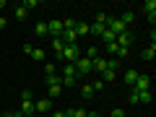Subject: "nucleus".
<instances>
[{"label": "nucleus", "mask_w": 156, "mask_h": 117, "mask_svg": "<svg viewBox=\"0 0 156 117\" xmlns=\"http://www.w3.org/2000/svg\"><path fill=\"white\" fill-rule=\"evenodd\" d=\"M86 115H89V112H86V109H81V107H76V109H70V112H68V117H86Z\"/></svg>", "instance_id": "25"}, {"label": "nucleus", "mask_w": 156, "mask_h": 117, "mask_svg": "<svg viewBox=\"0 0 156 117\" xmlns=\"http://www.w3.org/2000/svg\"><path fill=\"white\" fill-rule=\"evenodd\" d=\"M73 31H76V37L81 39V37H86V34H89V23H83V21H78L76 23V29H73Z\"/></svg>", "instance_id": "13"}, {"label": "nucleus", "mask_w": 156, "mask_h": 117, "mask_svg": "<svg viewBox=\"0 0 156 117\" xmlns=\"http://www.w3.org/2000/svg\"><path fill=\"white\" fill-rule=\"evenodd\" d=\"M18 112L21 115H34V94L29 89L21 91V107H18Z\"/></svg>", "instance_id": "2"}, {"label": "nucleus", "mask_w": 156, "mask_h": 117, "mask_svg": "<svg viewBox=\"0 0 156 117\" xmlns=\"http://www.w3.org/2000/svg\"><path fill=\"white\" fill-rule=\"evenodd\" d=\"M81 96H83V99H91V96H94V89H91V83H83V86H81Z\"/></svg>", "instance_id": "21"}, {"label": "nucleus", "mask_w": 156, "mask_h": 117, "mask_svg": "<svg viewBox=\"0 0 156 117\" xmlns=\"http://www.w3.org/2000/svg\"><path fill=\"white\" fill-rule=\"evenodd\" d=\"M60 39H62V44H78L76 31H62V34H60Z\"/></svg>", "instance_id": "10"}, {"label": "nucleus", "mask_w": 156, "mask_h": 117, "mask_svg": "<svg viewBox=\"0 0 156 117\" xmlns=\"http://www.w3.org/2000/svg\"><path fill=\"white\" fill-rule=\"evenodd\" d=\"M21 5H23V8H26V11H29V8H37L39 3H37V0H26V3H21Z\"/></svg>", "instance_id": "36"}, {"label": "nucleus", "mask_w": 156, "mask_h": 117, "mask_svg": "<svg viewBox=\"0 0 156 117\" xmlns=\"http://www.w3.org/2000/svg\"><path fill=\"white\" fill-rule=\"evenodd\" d=\"M109 117H128V115H125V109H112Z\"/></svg>", "instance_id": "35"}, {"label": "nucleus", "mask_w": 156, "mask_h": 117, "mask_svg": "<svg viewBox=\"0 0 156 117\" xmlns=\"http://www.w3.org/2000/svg\"><path fill=\"white\" fill-rule=\"evenodd\" d=\"M52 73H57V68L52 65V62H47V65H44V76H52Z\"/></svg>", "instance_id": "34"}, {"label": "nucleus", "mask_w": 156, "mask_h": 117, "mask_svg": "<svg viewBox=\"0 0 156 117\" xmlns=\"http://www.w3.org/2000/svg\"><path fill=\"white\" fill-rule=\"evenodd\" d=\"M128 99H130V104H138V94H135V91H130Z\"/></svg>", "instance_id": "37"}, {"label": "nucleus", "mask_w": 156, "mask_h": 117, "mask_svg": "<svg viewBox=\"0 0 156 117\" xmlns=\"http://www.w3.org/2000/svg\"><path fill=\"white\" fill-rule=\"evenodd\" d=\"M115 76H117V73H112V70H104V73H101V81H104V83H112V81H115Z\"/></svg>", "instance_id": "27"}, {"label": "nucleus", "mask_w": 156, "mask_h": 117, "mask_svg": "<svg viewBox=\"0 0 156 117\" xmlns=\"http://www.w3.org/2000/svg\"><path fill=\"white\" fill-rule=\"evenodd\" d=\"M81 55H83V50H81L78 44H65L60 52H57V57H60V60H65V62H73V65H76V60H78Z\"/></svg>", "instance_id": "1"}, {"label": "nucleus", "mask_w": 156, "mask_h": 117, "mask_svg": "<svg viewBox=\"0 0 156 117\" xmlns=\"http://www.w3.org/2000/svg\"><path fill=\"white\" fill-rule=\"evenodd\" d=\"M5 26H8V23H5V18L0 16V29H5Z\"/></svg>", "instance_id": "38"}, {"label": "nucleus", "mask_w": 156, "mask_h": 117, "mask_svg": "<svg viewBox=\"0 0 156 117\" xmlns=\"http://www.w3.org/2000/svg\"><path fill=\"white\" fill-rule=\"evenodd\" d=\"M133 18H135V16H133V11H125V13H122V16H120V21H122V23H125V26H128V29H130V23H133Z\"/></svg>", "instance_id": "22"}, {"label": "nucleus", "mask_w": 156, "mask_h": 117, "mask_svg": "<svg viewBox=\"0 0 156 117\" xmlns=\"http://www.w3.org/2000/svg\"><path fill=\"white\" fill-rule=\"evenodd\" d=\"M94 70V60H89V57H78L76 60V76H86V73H91Z\"/></svg>", "instance_id": "3"}, {"label": "nucleus", "mask_w": 156, "mask_h": 117, "mask_svg": "<svg viewBox=\"0 0 156 117\" xmlns=\"http://www.w3.org/2000/svg\"><path fill=\"white\" fill-rule=\"evenodd\" d=\"M23 117H37V115H23Z\"/></svg>", "instance_id": "41"}, {"label": "nucleus", "mask_w": 156, "mask_h": 117, "mask_svg": "<svg viewBox=\"0 0 156 117\" xmlns=\"http://www.w3.org/2000/svg\"><path fill=\"white\" fill-rule=\"evenodd\" d=\"M107 31V26H101V23H89V34H94V37H101V34Z\"/></svg>", "instance_id": "12"}, {"label": "nucleus", "mask_w": 156, "mask_h": 117, "mask_svg": "<svg viewBox=\"0 0 156 117\" xmlns=\"http://www.w3.org/2000/svg\"><path fill=\"white\" fill-rule=\"evenodd\" d=\"M122 78H125V83L133 89V83H135V78H138V70H125L122 73Z\"/></svg>", "instance_id": "14"}, {"label": "nucleus", "mask_w": 156, "mask_h": 117, "mask_svg": "<svg viewBox=\"0 0 156 117\" xmlns=\"http://www.w3.org/2000/svg\"><path fill=\"white\" fill-rule=\"evenodd\" d=\"M29 55H31L37 62H42V60H44V50H39V47H31V52H29Z\"/></svg>", "instance_id": "18"}, {"label": "nucleus", "mask_w": 156, "mask_h": 117, "mask_svg": "<svg viewBox=\"0 0 156 117\" xmlns=\"http://www.w3.org/2000/svg\"><path fill=\"white\" fill-rule=\"evenodd\" d=\"M62 94V86L55 83V86H47V99H57V96Z\"/></svg>", "instance_id": "11"}, {"label": "nucleus", "mask_w": 156, "mask_h": 117, "mask_svg": "<svg viewBox=\"0 0 156 117\" xmlns=\"http://www.w3.org/2000/svg\"><path fill=\"white\" fill-rule=\"evenodd\" d=\"M86 117H99V115H96V112H89V115H86Z\"/></svg>", "instance_id": "40"}, {"label": "nucleus", "mask_w": 156, "mask_h": 117, "mask_svg": "<svg viewBox=\"0 0 156 117\" xmlns=\"http://www.w3.org/2000/svg\"><path fill=\"white\" fill-rule=\"evenodd\" d=\"M140 57H143V60H154V57H156V44H151L148 50H143V55H140Z\"/></svg>", "instance_id": "23"}, {"label": "nucleus", "mask_w": 156, "mask_h": 117, "mask_svg": "<svg viewBox=\"0 0 156 117\" xmlns=\"http://www.w3.org/2000/svg\"><path fill=\"white\" fill-rule=\"evenodd\" d=\"M83 57H89V60H96V57H99V50H96V47H89V50L83 52Z\"/></svg>", "instance_id": "26"}, {"label": "nucleus", "mask_w": 156, "mask_h": 117, "mask_svg": "<svg viewBox=\"0 0 156 117\" xmlns=\"http://www.w3.org/2000/svg\"><path fill=\"white\" fill-rule=\"evenodd\" d=\"M107 29H109V31L115 34V37H120L122 31H128V26H125V23L120 21V18H115V16H109V18H107Z\"/></svg>", "instance_id": "5"}, {"label": "nucleus", "mask_w": 156, "mask_h": 117, "mask_svg": "<svg viewBox=\"0 0 156 117\" xmlns=\"http://www.w3.org/2000/svg\"><path fill=\"white\" fill-rule=\"evenodd\" d=\"M130 91H135V94H140V91H151V78L146 76V73H138V78H135V83H133Z\"/></svg>", "instance_id": "4"}, {"label": "nucleus", "mask_w": 156, "mask_h": 117, "mask_svg": "<svg viewBox=\"0 0 156 117\" xmlns=\"http://www.w3.org/2000/svg\"><path fill=\"white\" fill-rule=\"evenodd\" d=\"M52 117H65V112H55V115H52Z\"/></svg>", "instance_id": "39"}, {"label": "nucleus", "mask_w": 156, "mask_h": 117, "mask_svg": "<svg viewBox=\"0 0 156 117\" xmlns=\"http://www.w3.org/2000/svg\"><path fill=\"white\" fill-rule=\"evenodd\" d=\"M143 11H146V16L151 18V23H154V18H156V0H146V3H143Z\"/></svg>", "instance_id": "9"}, {"label": "nucleus", "mask_w": 156, "mask_h": 117, "mask_svg": "<svg viewBox=\"0 0 156 117\" xmlns=\"http://www.w3.org/2000/svg\"><path fill=\"white\" fill-rule=\"evenodd\" d=\"M151 99H154L151 91H140V94H138V104H151Z\"/></svg>", "instance_id": "20"}, {"label": "nucleus", "mask_w": 156, "mask_h": 117, "mask_svg": "<svg viewBox=\"0 0 156 117\" xmlns=\"http://www.w3.org/2000/svg\"><path fill=\"white\" fill-rule=\"evenodd\" d=\"M107 70H120V60H117V57H107Z\"/></svg>", "instance_id": "17"}, {"label": "nucleus", "mask_w": 156, "mask_h": 117, "mask_svg": "<svg viewBox=\"0 0 156 117\" xmlns=\"http://www.w3.org/2000/svg\"><path fill=\"white\" fill-rule=\"evenodd\" d=\"M52 109V99H34V115L37 112H50Z\"/></svg>", "instance_id": "8"}, {"label": "nucleus", "mask_w": 156, "mask_h": 117, "mask_svg": "<svg viewBox=\"0 0 156 117\" xmlns=\"http://www.w3.org/2000/svg\"><path fill=\"white\" fill-rule=\"evenodd\" d=\"M62 76H65V78H76V65H73V62H65V68H62Z\"/></svg>", "instance_id": "16"}, {"label": "nucleus", "mask_w": 156, "mask_h": 117, "mask_svg": "<svg viewBox=\"0 0 156 117\" xmlns=\"http://www.w3.org/2000/svg\"><path fill=\"white\" fill-rule=\"evenodd\" d=\"M13 16H16V18H18V21H23V18H26V16H29V11H26V8H23V5H18V8H16V11H13Z\"/></svg>", "instance_id": "24"}, {"label": "nucleus", "mask_w": 156, "mask_h": 117, "mask_svg": "<svg viewBox=\"0 0 156 117\" xmlns=\"http://www.w3.org/2000/svg\"><path fill=\"white\" fill-rule=\"evenodd\" d=\"M101 39H104V44H112V42H115V39H117V37H115V34H112V31H109V29H107V31H104V34H101Z\"/></svg>", "instance_id": "29"}, {"label": "nucleus", "mask_w": 156, "mask_h": 117, "mask_svg": "<svg viewBox=\"0 0 156 117\" xmlns=\"http://www.w3.org/2000/svg\"><path fill=\"white\" fill-rule=\"evenodd\" d=\"M62 47H65V44H62V39H60V37H55V39H52V50H55V52H60Z\"/></svg>", "instance_id": "31"}, {"label": "nucleus", "mask_w": 156, "mask_h": 117, "mask_svg": "<svg viewBox=\"0 0 156 117\" xmlns=\"http://www.w3.org/2000/svg\"><path fill=\"white\" fill-rule=\"evenodd\" d=\"M104 81H101V78H96V81H94V83H91V89H94V91H101V89H104Z\"/></svg>", "instance_id": "32"}, {"label": "nucleus", "mask_w": 156, "mask_h": 117, "mask_svg": "<svg viewBox=\"0 0 156 117\" xmlns=\"http://www.w3.org/2000/svg\"><path fill=\"white\" fill-rule=\"evenodd\" d=\"M0 117H23V115H21V112H18V109H8V112H3V115H0Z\"/></svg>", "instance_id": "33"}, {"label": "nucleus", "mask_w": 156, "mask_h": 117, "mask_svg": "<svg viewBox=\"0 0 156 117\" xmlns=\"http://www.w3.org/2000/svg\"><path fill=\"white\" fill-rule=\"evenodd\" d=\"M34 34H37V37H47V23H44V21H39L37 26H34Z\"/></svg>", "instance_id": "19"}, {"label": "nucleus", "mask_w": 156, "mask_h": 117, "mask_svg": "<svg viewBox=\"0 0 156 117\" xmlns=\"http://www.w3.org/2000/svg\"><path fill=\"white\" fill-rule=\"evenodd\" d=\"M47 34H52V39L62 34V21H60V18H52V21L47 23Z\"/></svg>", "instance_id": "6"}, {"label": "nucleus", "mask_w": 156, "mask_h": 117, "mask_svg": "<svg viewBox=\"0 0 156 117\" xmlns=\"http://www.w3.org/2000/svg\"><path fill=\"white\" fill-rule=\"evenodd\" d=\"M44 81H47V86H55V83H60V76L52 73V76H44Z\"/></svg>", "instance_id": "28"}, {"label": "nucleus", "mask_w": 156, "mask_h": 117, "mask_svg": "<svg viewBox=\"0 0 156 117\" xmlns=\"http://www.w3.org/2000/svg\"><path fill=\"white\" fill-rule=\"evenodd\" d=\"M65 117H68V115H65Z\"/></svg>", "instance_id": "42"}, {"label": "nucleus", "mask_w": 156, "mask_h": 117, "mask_svg": "<svg viewBox=\"0 0 156 117\" xmlns=\"http://www.w3.org/2000/svg\"><path fill=\"white\" fill-rule=\"evenodd\" d=\"M94 70H99V73H104L107 70V57H96V60H94Z\"/></svg>", "instance_id": "15"}, {"label": "nucleus", "mask_w": 156, "mask_h": 117, "mask_svg": "<svg viewBox=\"0 0 156 117\" xmlns=\"http://www.w3.org/2000/svg\"><path fill=\"white\" fill-rule=\"evenodd\" d=\"M130 42H133V37H130V29H128V31H122L120 37L115 39V44H117V47H122V50H130Z\"/></svg>", "instance_id": "7"}, {"label": "nucleus", "mask_w": 156, "mask_h": 117, "mask_svg": "<svg viewBox=\"0 0 156 117\" xmlns=\"http://www.w3.org/2000/svg\"><path fill=\"white\" fill-rule=\"evenodd\" d=\"M107 18H109V13H96L94 21H96V23H101V26H107Z\"/></svg>", "instance_id": "30"}]
</instances>
